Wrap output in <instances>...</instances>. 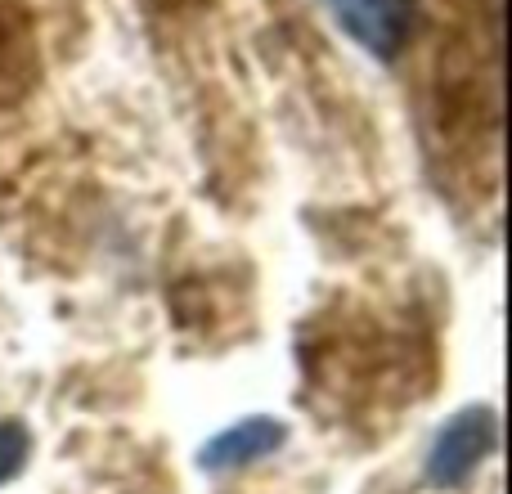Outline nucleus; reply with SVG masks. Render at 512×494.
I'll return each instance as SVG.
<instances>
[{"label": "nucleus", "mask_w": 512, "mask_h": 494, "mask_svg": "<svg viewBox=\"0 0 512 494\" xmlns=\"http://www.w3.org/2000/svg\"><path fill=\"white\" fill-rule=\"evenodd\" d=\"M495 414L490 409H463L436 432L427 450V481L436 490H459L472 481V472L490 459L495 450Z\"/></svg>", "instance_id": "f257e3e1"}, {"label": "nucleus", "mask_w": 512, "mask_h": 494, "mask_svg": "<svg viewBox=\"0 0 512 494\" xmlns=\"http://www.w3.org/2000/svg\"><path fill=\"white\" fill-rule=\"evenodd\" d=\"M324 5L378 59H391L400 50V41H405V27H409L405 0H324Z\"/></svg>", "instance_id": "f03ea898"}, {"label": "nucleus", "mask_w": 512, "mask_h": 494, "mask_svg": "<svg viewBox=\"0 0 512 494\" xmlns=\"http://www.w3.org/2000/svg\"><path fill=\"white\" fill-rule=\"evenodd\" d=\"M283 441H288V427H283L279 418H243V423H234L230 432L212 436V441L203 445V454H198V463H203L207 472L248 468V463L274 454Z\"/></svg>", "instance_id": "7ed1b4c3"}, {"label": "nucleus", "mask_w": 512, "mask_h": 494, "mask_svg": "<svg viewBox=\"0 0 512 494\" xmlns=\"http://www.w3.org/2000/svg\"><path fill=\"white\" fill-rule=\"evenodd\" d=\"M27 454H32V436H27V427L0 418V486L14 481L18 472L27 468Z\"/></svg>", "instance_id": "20e7f679"}]
</instances>
